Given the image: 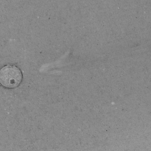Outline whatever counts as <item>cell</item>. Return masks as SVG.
Listing matches in <instances>:
<instances>
[{
  "mask_svg": "<svg viewBox=\"0 0 151 151\" xmlns=\"http://www.w3.org/2000/svg\"><path fill=\"white\" fill-rule=\"evenodd\" d=\"M22 78L21 70L14 65H6L0 70V83L5 88L12 89L16 88L21 83Z\"/></svg>",
  "mask_w": 151,
  "mask_h": 151,
  "instance_id": "obj_1",
  "label": "cell"
}]
</instances>
